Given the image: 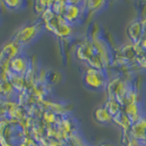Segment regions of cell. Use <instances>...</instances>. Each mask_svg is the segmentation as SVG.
<instances>
[{
    "label": "cell",
    "instance_id": "7",
    "mask_svg": "<svg viewBox=\"0 0 146 146\" xmlns=\"http://www.w3.org/2000/svg\"><path fill=\"white\" fill-rule=\"evenodd\" d=\"M8 80L12 84L13 88L15 89L16 91H23V90H24V85L26 83L24 76H19L11 73Z\"/></svg>",
    "mask_w": 146,
    "mask_h": 146
},
{
    "label": "cell",
    "instance_id": "12",
    "mask_svg": "<svg viewBox=\"0 0 146 146\" xmlns=\"http://www.w3.org/2000/svg\"><path fill=\"white\" fill-rule=\"evenodd\" d=\"M99 146H114V145L111 144V143H103L102 144H100Z\"/></svg>",
    "mask_w": 146,
    "mask_h": 146
},
{
    "label": "cell",
    "instance_id": "10",
    "mask_svg": "<svg viewBox=\"0 0 146 146\" xmlns=\"http://www.w3.org/2000/svg\"><path fill=\"white\" fill-rule=\"evenodd\" d=\"M2 4L5 6V8L10 11H17L19 9L24 8L25 2L19 1V0H15V1H3Z\"/></svg>",
    "mask_w": 146,
    "mask_h": 146
},
{
    "label": "cell",
    "instance_id": "3",
    "mask_svg": "<svg viewBox=\"0 0 146 146\" xmlns=\"http://www.w3.org/2000/svg\"><path fill=\"white\" fill-rule=\"evenodd\" d=\"M104 82L103 75L98 70L90 68L84 76V84L90 89H99Z\"/></svg>",
    "mask_w": 146,
    "mask_h": 146
},
{
    "label": "cell",
    "instance_id": "2",
    "mask_svg": "<svg viewBox=\"0 0 146 146\" xmlns=\"http://www.w3.org/2000/svg\"><path fill=\"white\" fill-rule=\"evenodd\" d=\"M29 68V63L27 61V58L25 56H23L22 54L13 58L9 61V70L12 74L25 76Z\"/></svg>",
    "mask_w": 146,
    "mask_h": 146
},
{
    "label": "cell",
    "instance_id": "6",
    "mask_svg": "<svg viewBox=\"0 0 146 146\" xmlns=\"http://www.w3.org/2000/svg\"><path fill=\"white\" fill-rule=\"evenodd\" d=\"M143 23H133L131 25L130 29H129V34L131 36V38L134 41V42H138L141 39V35L143 33Z\"/></svg>",
    "mask_w": 146,
    "mask_h": 146
},
{
    "label": "cell",
    "instance_id": "11",
    "mask_svg": "<svg viewBox=\"0 0 146 146\" xmlns=\"http://www.w3.org/2000/svg\"><path fill=\"white\" fill-rule=\"evenodd\" d=\"M45 80L50 84H56L59 81V73L56 71H48L46 73Z\"/></svg>",
    "mask_w": 146,
    "mask_h": 146
},
{
    "label": "cell",
    "instance_id": "4",
    "mask_svg": "<svg viewBox=\"0 0 146 146\" xmlns=\"http://www.w3.org/2000/svg\"><path fill=\"white\" fill-rule=\"evenodd\" d=\"M80 14H81V8L80 6H78L77 3L66 2V7L61 17L70 25L71 23L76 22L79 19Z\"/></svg>",
    "mask_w": 146,
    "mask_h": 146
},
{
    "label": "cell",
    "instance_id": "9",
    "mask_svg": "<svg viewBox=\"0 0 146 146\" xmlns=\"http://www.w3.org/2000/svg\"><path fill=\"white\" fill-rule=\"evenodd\" d=\"M12 92L16 93L17 91L13 88V86L9 82V80L0 81V96L8 97V96L12 94Z\"/></svg>",
    "mask_w": 146,
    "mask_h": 146
},
{
    "label": "cell",
    "instance_id": "5",
    "mask_svg": "<svg viewBox=\"0 0 146 146\" xmlns=\"http://www.w3.org/2000/svg\"><path fill=\"white\" fill-rule=\"evenodd\" d=\"M131 134L137 140H141L146 136V121L143 119L137 121L131 127Z\"/></svg>",
    "mask_w": 146,
    "mask_h": 146
},
{
    "label": "cell",
    "instance_id": "1",
    "mask_svg": "<svg viewBox=\"0 0 146 146\" xmlns=\"http://www.w3.org/2000/svg\"><path fill=\"white\" fill-rule=\"evenodd\" d=\"M43 29L44 26L42 21L27 24L17 31L12 40L17 42L18 45H20L21 47L29 45L32 42H34L40 36Z\"/></svg>",
    "mask_w": 146,
    "mask_h": 146
},
{
    "label": "cell",
    "instance_id": "13",
    "mask_svg": "<svg viewBox=\"0 0 146 146\" xmlns=\"http://www.w3.org/2000/svg\"><path fill=\"white\" fill-rule=\"evenodd\" d=\"M143 29H145V30H146V23L143 22Z\"/></svg>",
    "mask_w": 146,
    "mask_h": 146
},
{
    "label": "cell",
    "instance_id": "8",
    "mask_svg": "<svg viewBox=\"0 0 146 146\" xmlns=\"http://www.w3.org/2000/svg\"><path fill=\"white\" fill-rule=\"evenodd\" d=\"M95 119L100 123H104L109 121L112 118L111 116V114L109 113V111L106 110V108H99L95 111L94 113Z\"/></svg>",
    "mask_w": 146,
    "mask_h": 146
}]
</instances>
